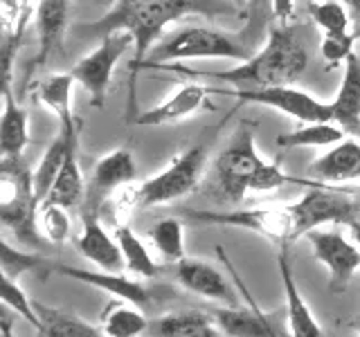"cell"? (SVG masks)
Instances as JSON below:
<instances>
[{
	"label": "cell",
	"instance_id": "6da1fadb",
	"mask_svg": "<svg viewBox=\"0 0 360 337\" xmlns=\"http://www.w3.org/2000/svg\"><path fill=\"white\" fill-rule=\"evenodd\" d=\"M241 7L232 0H115L104 16L77 25L75 34L82 39H106L112 32H127L133 39L131 72H138L144 56L162 37L167 25L183 16H234Z\"/></svg>",
	"mask_w": 360,
	"mask_h": 337
},
{
	"label": "cell",
	"instance_id": "7a4b0ae2",
	"mask_svg": "<svg viewBox=\"0 0 360 337\" xmlns=\"http://www.w3.org/2000/svg\"><path fill=\"white\" fill-rule=\"evenodd\" d=\"M309 50L297 37V32L281 25L270 29L264 48L255 52L248 61H241L236 67L219 72L189 70L183 65H144L142 70H172L191 77L217 79L221 84H243L248 88H270V86H290L309 67Z\"/></svg>",
	"mask_w": 360,
	"mask_h": 337
},
{
	"label": "cell",
	"instance_id": "3957f363",
	"mask_svg": "<svg viewBox=\"0 0 360 337\" xmlns=\"http://www.w3.org/2000/svg\"><path fill=\"white\" fill-rule=\"evenodd\" d=\"M207 162V149L202 144L189 146L187 151L176 155L167 168L149 178L138 187H127L117 191L120 211H129L133 207H158L174 202L194 191L202 168Z\"/></svg>",
	"mask_w": 360,
	"mask_h": 337
},
{
	"label": "cell",
	"instance_id": "277c9868",
	"mask_svg": "<svg viewBox=\"0 0 360 337\" xmlns=\"http://www.w3.org/2000/svg\"><path fill=\"white\" fill-rule=\"evenodd\" d=\"M264 164L266 160H262L255 146V126L250 128L248 121L239 124V128L232 133V138L214 162V191L223 202L236 205L245 198L248 191H252V183Z\"/></svg>",
	"mask_w": 360,
	"mask_h": 337
},
{
	"label": "cell",
	"instance_id": "5b68a950",
	"mask_svg": "<svg viewBox=\"0 0 360 337\" xmlns=\"http://www.w3.org/2000/svg\"><path fill=\"white\" fill-rule=\"evenodd\" d=\"M252 56L250 50L232 39L230 34L207 27H185L172 34L167 41L155 45L151 52V59H146L144 65H160L169 61H183V59H234L248 61Z\"/></svg>",
	"mask_w": 360,
	"mask_h": 337
},
{
	"label": "cell",
	"instance_id": "8992f818",
	"mask_svg": "<svg viewBox=\"0 0 360 337\" xmlns=\"http://www.w3.org/2000/svg\"><path fill=\"white\" fill-rule=\"evenodd\" d=\"M295 223V236H307L313 230H320L324 225H349L360 218V207L354 198V189L315 185L309 187L297 202L288 205Z\"/></svg>",
	"mask_w": 360,
	"mask_h": 337
},
{
	"label": "cell",
	"instance_id": "52a82bcc",
	"mask_svg": "<svg viewBox=\"0 0 360 337\" xmlns=\"http://www.w3.org/2000/svg\"><path fill=\"white\" fill-rule=\"evenodd\" d=\"M180 216L196 225H221V227H241L262 234L277 245H290L297 239L295 223L288 205L284 207H255V209H183Z\"/></svg>",
	"mask_w": 360,
	"mask_h": 337
},
{
	"label": "cell",
	"instance_id": "ba28073f",
	"mask_svg": "<svg viewBox=\"0 0 360 337\" xmlns=\"http://www.w3.org/2000/svg\"><path fill=\"white\" fill-rule=\"evenodd\" d=\"M129 48H133V39L127 32H112L106 39H101L97 48L86 54L82 61H77L70 74L77 84L88 90V99L95 108H104L108 97V84L112 72Z\"/></svg>",
	"mask_w": 360,
	"mask_h": 337
},
{
	"label": "cell",
	"instance_id": "9c48e42d",
	"mask_svg": "<svg viewBox=\"0 0 360 337\" xmlns=\"http://www.w3.org/2000/svg\"><path fill=\"white\" fill-rule=\"evenodd\" d=\"M214 93L230 95L245 104H262L275 108L284 115L297 119L302 124L313 121H333L331 104L311 97L309 93L290 86H270V88H241V90H214Z\"/></svg>",
	"mask_w": 360,
	"mask_h": 337
},
{
	"label": "cell",
	"instance_id": "30bf717a",
	"mask_svg": "<svg viewBox=\"0 0 360 337\" xmlns=\"http://www.w3.org/2000/svg\"><path fill=\"white\" fill-rule=\"evenodd\" d=\"M135 160L129 149H115L95 164L90 185L86 187V200L82 205V216H99L110 196L122 187H129L135 178Z\"/></svg>",
	"mask_w": 360,
	"mask_h": 337
},
{
	"label": "cell",
	"instance_id": "8fae6325",
	"mask_svg": "<svg viewBox=\"0 0 360 337\" xmlns=\"http://www.w3.org/2000/svg\"><path fill=\"white\" fill-rule=\"evenodd\" d=\"M315 258L329 270V290L340 295L360 267V250L335 230H313L307 234Z\"/></svg>",
	"mask_w": 360,
	"mask_h": 337
},
{
	"label": "cell",
	"instance_id": "7c38bea8",
	"mask_svg": "<svg viewBox=\"0 0 360 337\" xmlns=\"http://www.w3.org/2000/svg\"><path fill=\"white\" fill-rule=\"evenodd\" d=\"M50 272H56V275L75 279V281H82V284L99 288V290L108 292V295L124 299V301H131L140 308L151 306L153 303V295H155L153 288H146L140 284V281L129 279L122 272H108V270H82V267L54 263V261L50 263Z\"/></svg>",
	"mask_w": 360,
	"mask_h": 337
},
{
	"label": "cell",
	"instance_id": "4fadbf2b",
	"mask_svg": "<svg viewBox=\"0 0 360 337\" xmlns=\"http://www.w3.org/2000/svg\"><path fill=\"white\" fill-rule=\"evenodd\" d=\"M172 272L180 286L189 292H194L198 297L225 303V306H241L234 292L236 286L232 288L228 284V279L221 275L219 267H214L205 261H198V258L185 256L183 261L172 265Z\"/></svg>",
	"mask_w": 360,
	"mask_h": 337
},
{
	"label": "cell",
	"instance_id": "5bb4252c",
	"mask_svg": "<svg viewBox=\"0 0 360 337\" xmlns=\"http://www.w3.org/2000/svg\"><path fill=\"white\" fill-rule=\"evenodd\" d=\"M277 265H279L281 288H284V297H286V324H288L290 337H324V333L320 331V326L309 308V303L304 301L302 292L297 288L295 275H292V267H290L288 245H279Z\"/></svg>",
	"mask_w": 360,
	"mask_h": 337
},
{
	"label": "cell",
	"instance_id": "9a60e30c",
	"mask_svg": "<svg viewBox=\"0 0 360 337\" xmlns=\"http://www.w3.org/2000/svg\"><path fill=\"white\" fill-rule=\"evenodd\" d=\"M212 93H214V88L200 86V84H187L183 88H178L172 97L162 101V104L140 112L135 124H138V126H165V124L180 121L200 108H212L207 101Z\"/></svg>",
	"mask_w": 360,
	"mask_h": 337
},
{
	"label": "cell",
	"instance_id": "2e32d148",
	"mask_svg": "<svg viewBox=\"0 0 360 337\" xmlns=\"http://www.w3.org/2000/svg\"><path fill=\"white\" fill-rule=\"evenodd\" d=\"M313 180L318 183H354V180H360V142L349 138L338 142L331 151H326L324 155H320L315 160L309 171H307Z\"/></svg>",
	"mask_w": 360,
	"mask_h": 337
},
{
	"label": "cell",
	"instance_id": "e0dca14e",
	"mask_svg": "<svg viewBox=\"0 0 360 337\" xmlns=\"http://www.w3.org/2000/svg\"><path fill=\"white\" fill-rule=\"evenodd\" d=\"M68 0H41L37 9V32H39V54L32 67L45 65L54 54L63 50V37L68 29Z\"/></svg>",
	"mask_w": 360,
	"mask_h": 337
},
{
	"label": "cell",
	"instance_id": "ac0fdd59",
	"mask_svg": "<svg viewBox=\"0 0 360 337\" xmlns=\"http://www.w3.org/2000/svg\"><path fill=\"white\" fill-rule=\"evenodd\" d=\"M82 220L84 230L77 239V250L97 267L108 270V272H122L124 256L117 239H110L106 234V230L99 223V216H82Z\"/></svg>",
	"mask_w": 360,
	"mask_h": 337
},
{
	"label": "cell",
	"instance_id": "d6986e66",
	"mask_svg": "<svg viewBox=\"0 0 360 337\" xmlns=\"http://www.w3.org/2000/svg\"><path fill=\"white\" fill-rule=\"evenodd\" d=\"M331 112L333 124H338L345 133L360 135V61L356 54L345 61L342 84L331 101Z\"/></svg>",
	"mask_w": 360,
	"mask_h": 337
},
{
	"label": "cell",
	"instance_id": "ffe728a7",
	"mask_svg": "<svg viewBox=\"0 0 360 337\" xmlns=\"http://www.w3.org/2000/svg\"><path fill=\"white\" fill-rule=\"evenodd\" d=\"M149 337H223L214 317L198 310L169 312L149 322Z\"/></svg>",
	"mask_w": 360,
	"mask_h": 337
},
{
	"label": "cell",
	"instance_id": "44dd1931",
	"mask_svg": "<svg viewBox=\"0 0 360 337\" xmlns=\"http://www.w3.org/2000/svg\"><path fill=\"white\" fill-rule=\"evenodd\" d=\"M84 200H86V185H84L82 168H79L77 144H72L70 151H68V157L61 166V171H59V176H56L50 194L43 200L41 207L56 205V207H63V209H82Z\"/></svg>",
	"mask_w": 360,
	"mask_h": 337
},
{
	"label": "cell",
	"instance_id": "7402d4cb",
	"mask_svg": "<svg viewBox=\"0 0 360 337\" xmlns=\"http://www.w3.org/2000/svg\"><path fill=\"white\" fill-rule=\"evenodd\" d=\"M39 202L34 198H14L0 200V220L16 236L20 243L30 247H43V239L37 230V211Z\"/></svg>",
	"mask_w": 360,
	"mask_h": 337
},
{
	"label": "cell",
	"instance_id": "603a6c76",
	"mask_svg": "<svg viewBox=\"0 0 360 337\" xmlns=\"http://www.w3.org/2000/svg\"><path fill=\"white\" fill-rule=\"evenodd\" d=\"M27 142V112L14 101L11 88L3 90V119H0V151H3V157H22Z\"/></svg>",
	"mask_w": 360,
	"mask_h": 337
},
{
	"label": "cell",
	"instance_id": "cb8c5ba5",
	"mask_svg": "<svg viewBox=\"0 0 360 337\" xmlns=\"http://www.w3.org/2000/svg\"><path fill=\"white\" fill-rule=\"evenodd\" d=\"M34 308H37L41 317V326L37 329L34 337H106L104 331L79 319L77 315L43 306L39 301H34Z\"/></svg>",
	"mask_w": 360,
	"mask_h": 337
},
{
	"label": "cell",
	"instance_id": "d4e9b609",
	"mask_svg": "<svg viewBox=\"0 0 360 337\" xmlns=\"http://www.w3.org/2000/svg\"><path fill=\"white\" fill-rule=\"evenodd\" d=\"M99 329L104 331L106 337H142L149 331L140 306L131 301H110L99 317Z\"/></svg>",
	"mask_w": 360,
	"mask_h": 337
},
{
	"label": "cell",
	"instance_id": "484cf974",
	"mask_svg": "<svg viewBox=\"0 0 360 337\" xmlns=\"http://www.w3.org/2000/svg\"><path fill=\"white\" fill-rule=\"evenodd\" d=\"M115 239L120 243V250L124 256V270L131 275H138L144 279H155L160 275V265L155 263V258L151 256V252L146 250V245L138 239L129 225H120L115 232Z\"/></svg>",
	"mask_w": 360,
	"mask_h": 337
},
{
	"label": "cell",
	"instance_id": "4316f807",
	"mask_svg": "<svg viewBox=\"0 0 360 337\" xmlns=\"http://www.w3.org/2000/svg\"><path fill=\"white\" fill-rule=\"evenodd\" d=\"M345 131L333 121L302 124L300 128L277 135L279 149H307V146H331L342 142Z\"/></svg>",
	"mask_w": 360,
	"mask_h": 337
},
{
	"label": "cell",
	"instance_id": "83f0119b",
	"mask_svg": "<svg viewBox=\"0 0 360 337\" xmlns=\"http://www.w3.org/2000/svg\"><path fill=\"white\" fill-rule=\"evenodd\" d=\"M149 241L153 243L155 252L160 254L162 261L169 265H174L185 258V230L183 223L178 218H162L155 225H151V230L146 232Z\"/></svg>",
	"mask_w": 360,
	"mask_h": 337
},
{
	"label": "cell",
	"instance_id": "f1b7e54d",
	"mask_svg": "<svg viewBox=\"0 0 360 337\" xmlns=\"http://www.w3.org/2000/svg\"><path fill=\"white\" fill-rule=\"evenodd\" d=\"M243 27L236 34L245 50H255L264 39H268V22L273 20V0H248L245 3V14H243Z\"/></svg>",
	"mask_w": 360,
	"mask_h": 337
},
{
	"label": "cell",
	"instance_id": "f546056e",
	"mask_svg": "<svg viewBox=\"0 0 360 337\" xmlns=\"http://www.w3.org/2000/svg\"><path fill=\"white\" fill-rule=\"evenodd\" d=\"M72 81L75 77L68 74H54L50 79H45L39 88V97L45 106H48L56 119L72 115Z\"/></svg>",
	"mask_w": 360,
	"mask_h": 337
},
{
	"label": "cell",
	"instance_id": "4dcf8cb0",
	"mask_svg": "<svg viewBox=\"0 0 360 337\" xmlns=\"http://www.w3.org/2000/svg\"><path fill=\"white\" fill-rule=\"evenodd\" d=\"M0 263H3L5 277L18 279L25 272H50L52 261L32 252H18L9 245L7 239H3V243H0Z\"/></svg>",
	"mask_w": 360,
	"mask_h": 337
},
{
	"label": "cell",
	"instance_id": "1f68e13d",
	"mask_svg": "<svg viewBox=\"0 0 360 337\" xmlns=\"http://www.w3.org/2000/svg\"><path fill=\"white\" fill-rule=\"evenodd\" d=\"M309 14L324 34L347 32L349 27L347 7L338 0H309Z\"/></svg>",
	"mask_w": 360,
	"mask_h": 337
},
{
	"label": "cell",
	"instance_id": "d6a6232c",
	"mask_svg": "<svg viewBox=\"0 0 360 337\" xmlns=\"http://www.w3.org/2000/svg\"><path fill=\"white\" fill-rule=\"evenodd\" d=\"M0 295H3V306L7 310H14L18 317H22L30 326L39 329L41 317H39L37 308H34V301L18 286V279H11V277L3 275V288H0Z\"/></svg>",
	"mask_w": 360,
	"mask_h": 337
},
{
	"label": "cell",
	"instance_id": "836d02e7",
	"mask_svg": "<svg viewBox=\"0 0 360 337\" xmlns=\"http://www.w3.org/2000/svg\"><path fill=\"white\" fill-rule=\"evenodd\" d=\"M41 225H43V234L48 236V241L54 245H63L68 239H70V230L72 223L70 216H68V209L63 207H41Z\"/></svg>",
	"mask_w": 360,
	"mask_h": 337
},
{
	"label": "cell",
	"instance_id": "e575fe53",
	"mask_svg": "<svg viewBox=\"0 0 360 337\" xmlns=\"http://www.w3.org/2000/svg\"><path fill=\"white\" fill-rule=\"evenodd\" d=\"M322 56L329 63H345L349 56L354 54V37L349 32H333L324 34L322 45H320Z\"/></svg>",
	"mask_w": 360,
	"mask_h": 337
},
{
	"label": "cell",
	"instance_id": "d590c367",
	"mask_svg": "<svg viewBox=\"0 0 360 337\" xmlns=\"http://www.w3.org/2000/svg\"><path fill=\"white\" fill-rule=\"evenodd\" d=\"M292 11H295V0H273V18L281 25H288Z\"/></svg>",
	"mask_w": 360,
	"mask_h": 337
},
{
	"label": "cell",
	"instance_id": "8d00e7d4",
	"mask_svg": "<svg viewBox=\"0 0 360 337\" xmlns=\"http://www.w3.org/2000/svg\"><path fill=\"white\" fill-rule=\"evenodd\" d=\"M0 337H14V329H11V319L7 308H3V322H0Z\"/></svg>",
	"mask_w": 360,
	"mask_h": 337
},
{
	"label": "cell",
	"instance_id": "74e56055",
	"mask_svg": "<svg viewBox=\"0 0 360 337\" xmlns=\"http://www.w3.org/2000/svg\"><path fill=\"white\" fill-rule=\"evenodd\" d=\"M349 230H352V236H354V241H356V245H358V250H360V218H356L354 223H349L347 225Z\"/></svg>",
	"mask_w": 360,
	"mask_h": 337
},
{
	"label": "cell",
	"instance_id": "f35d334b",
	"mask_svg": "<svg viewBox=\"0 0 360 337\" xmlns=\"http://www.w3.org/2000/svg\"><path fill=\"white\" fill-rule=\"evenodd\" d=\"M338 3H342L345 7H349L354 11V16L360 20V0H338Z\"/></svg>",
	"mask_w": 360,
	"mask_h": 337
},
{
	"label": "cell",
	"instance_id": "ab89813d",
	"mask_svg": "<svg viewBox=\"0 0 360 337\" xmlns=\"http://www.w3.org/2000/svg\"><path fill=\"white\" fill-rule=\"evenodd\" d=\"M354 198H356V202H358V207H360V187H358V189H354Z\"/></svg>",
	"mask_w": 360,
	"mask_h": 337
},
{
	"label": "cell",
	"instance_id": "60d3db41",
	"mask_svg": "<svg viewBox=\"0 0 360 337\" xmlns=\"http://www.w3.org/2000/svg\"><path fill=\"white\" fill-rule=\"evenodd\" d=\"M232 3H236V5H239L241 9L245 7V3H248V0H232Z\"/></svg>",
	"mask_w": 360,
	"mask_h": 337
},
{
	"label": "cell",
	"instance_id": "b9f144b4",
	"mask_svg": "<svg viewBox=\"0 0 360 337\" xmlns=\"http://www.w3.org/2000/svg\"><path fill=\"white\" fill-rule=\"evenodd\" d=\"M270 337H281V335H279V333L275 331V326H273V331H270Z\"/></svg>",
	"mask_w": 360,
	"mask_h": 337
},
{
	"label": "cell",
	"instance_id": "7bdbcfd3",
	"mask_svg": "<svg viewBox=\"0 0 360 337\" xmlns=\"http://www.w3.org/2000/svg\"><path fill=\"white\" fill-rule=\"evenodd\" d=\"M358 337H360V326H358Z\"/></svg>",
	"mask_w": 360,
	"mask_h": 337
}]
</instances>
